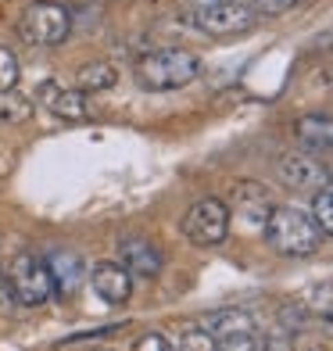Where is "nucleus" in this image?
<instances>
[{
	"label": "nucleus",
	"instance_id": "obj_1",
	"mask_svg": "<svg viewBox=\"0 0 333 351\" xmlns=\"http://www.w3.org/2000/svg\"><path fill=\"white\" fill-rule=\"evenodd\" d=\"M201 75V58L183 47H162V51L144 54L133 65V79L140 90L165 93V90H183Z\"/></svg>",
	"mask_w": 333,
	"mask_h": 351
},
{
	"label": "nucleus",
	"instance_id": "obj_2",
	"mask_svg": "<svg viewBox=\"0 0 333 351\" xmlns=\"http://www.w3.org/2000/svg\"><path fill=\"white\" fill-rule=\"evenodd\" d=\"M265 241L273 251L287 254V258H305V254H315V247L323 241V230L315 226V219L308 212L280 204L265 222Z\"/></svg>",
	"mask_w": 333,
	"mask_h": 351
},
{
	"label": "nucleus",
	"instance_id": "obj_3",
	"mask_svg": "<svg viewBox=\"0 0 333 351\" xmlns=\"http://www.w3.org/2000/svg\"><path fill=\"white\" fill-rule=\"evenodd\" d=\"M18 33H22V40L36 43V47H58L72 33V14H69L65 4H58V0H33V4L22 11Z\"/></svg>",
	"mask_w": 333,
	"mask_h": 351
},
{
	"label": "nucleus",
	"instance_id": "obj_4",
	"mask_svg": "<svg viewBox=\"0 0 333 351\" xmlns=\"http://www.w3.org/2000/svg\"><path fill=\"white\" fill-rule=\"evenodd\" d=\"M190 22L194 29H201L204 36H241L247 29H255L258 22V11L247 4V0H222V4H204L190 11Z\"/></svg>",
	"mask_w": 333,
	"mask_h": 351
},
{
	"label": "nucleus",
	"instance_id": "obj_5",
	"mask_svg": "<svg viewBox=\"0 0 333 351\" xmlns=\"http://www.w3.org/2000/svg\"><path fill=\"white\" fill-rule=\"evenodd\" d=\"M183 237L197 247H215L230 237V204L219 197H201L183 215Z\"/></svg>",
	"mask_w": 333,
	"mask_h": 351
},
{
	"label": "nucleus",
	"instance_id": "obj_6",
	"mask_svg": "<svg viewBox=\"0 0 333 351\" xmlns=\"http://www.w3.org/2000/svg\"><path fill=\"white\" fill-rule=\"evenodd\" d=\"M8 280H11V287H14L18 305H25V308H36V305H43V301L54 294L51 265H47L40 254H29V251H22L18 258L11 262Z\"/></svg>",
	"mask_w": 333,
	"mask_h": 351
},
{
	"label": "nucleus",
	"instance_id": "obj_7",
	"mask_svg": "<svg viewBox=\"0 0 333 351\" xmlns=\"http://www.w3.org/2000/svg\"><path fill=\"white\" fill-rule=\"evenodd\" d=\"M280 180L283 186L297 190V194H319L323 186H330V169L319 162V158H312L305 151H294V154H283L280 158Z\"/></svg>",
	"mask_w": 333,
	"mask_h": 351
},
{
	"label": "nucleus",
	"instance_id": "obj_8",
	"mask_svg": "<svg viewBox=\"0 0 333 351\" xmlns=\"http://www.w3.org/2000/svg\"><path fill=\"white\" fill-rule=\"evenodd\" d=\"M119 262L130 269L133 280H154L165 265L158 244H151L147 237H125V241H119Z\"/></svg>",
	"mask_w": 333,
	"mask_h": 351
},
{
	"label": "nucleus",
	"instance_id": "obj_9",
	"mask_svg": "<svg viewBox=\"0 0 333 351\" xmlns=\"http://www.w3.org/2000/svg\"><path fill=\"white\" fill-rule=\"evenodd\" d=\"M273 197H269V190L255 180H241L233 186V212L241 222H247V226H262L265 230V222L269 215H273Z\"/></svg>",
	"mask_w": 333,
	"mask_h": 351
},
{
	"label": "nucleus",
	"instance_id": "obj_10",
	"mask_svg": "<svg viewBox=\"0 0 333 351\" xmlns=\"http://www.w3.org/2000/svg\"><path fill=\"white\" fill-rule=\"evenodd\" d=\"M90 287H93V294H97L101 301H108V305H125V301L133 298V276H130V269H125L122 262L93 265Z\"/></svg>",
	"mask_w": 333,
	"mask_h": 351
},
{
	"label": "nucleus",
	"instance_id": "obj_11",
	"mask_svg": "<svg viewBox=\"0 0 333 351\" xmlns=\"http://www.w3.org/2000/svg\"><path fill=\"white\" fill-rule=\"evenodd\" d=\"M47 104H51V115L61 119V122H83V119L93 115L90 93H83L79 86H75V90H54Z\"/></svg>",
	"mask_w": 333,
	"mask_h": 351
},
{
	"label": "nucleus",
	"instance_id": "obj_12",
	"mask_svg": "<svg viewBox=\"0 0 333 351\" xmlns=\"http://www.w3.org/2000/svg\"><path fill=\"white\" fill-rule=\"evenodd\" d=\"M294 136L312 151H333V119L330 115H301L294 122Z\"/></svg>",
	"mask_w": 333,
	"mask_h": 351
},
{
	"label": "nucleus",
	"instance_id": "obj_13",
	"mask_svg": "<svg viewBox=\"0 0 333 351\" xmlns=\"http://www.w3.org/2000/svg\"><path fill=\"white\" fill-rule=\"evenodd\" d=\"M119 83V69L111 61H90L75 72V86L83 93H101V90H115Z\"/></svg>",
	"mask_w": 333,
	"mask_h": 351
},
{
	"label": "nucleus",
	"instance_id": "obj_14",
	"mask_svg": "<svg viewBox=\"0 0 333 351\" xmlns=\"http://www.w3.org/2000/svg\"><path fill=\"white\" fill-rule=\"evenodd\" d=\"M204 326H208L215 337H226V333H255L258 323H255V315L244 312V308H226V312H215L204 319Z\"/></svg>",
	"mask_w": 333,
	"mask_h": 351
},
{
	"label": "nucleus",
	"instance_id": "obj_15",
	"mask_svg": "<svg viewBox=\"0 0 333 351\" xmlns=\"http://www.w3.org/2000/svg\"><path fill=\"white\" fill-rule=\"evenodd\" d=\"M294 305L305 315H330L333 312V283H312L308 291L294 298Z\"/></svg>",
	"mask_w": 333,
	"mask_h": 351
},
{
	"label": "nucleus",
	"instance_id": "obj_16",
	"mask_svg": "<svg viewBox=\"0 0 333 351\" xmlns=\"http://www.w3.org/2000/svg\"><path fill=\"white\" fill-rule=\"evenodd\" d=\"M176 351H219V341L208 326H186L176 341Z\"/></svg>",
	"mask_w": 333,
	"mask_h": 351
},
{
	"label": "nucleus",
	"instance_id": "obj_17",
	"mask_svg": "<svg viewBox=\"0 0 333 351\" xmlns=\"http://www.w3.org/2000/svg\"><path fill=\"white\" fill-rule=\"evenodd\" d=\"M312 219L326 237H333V186H323L312 201Z\"/></svg>",
	"mask_w": 333,
	"mask_h": 351
},
{
	"label": "nucleus",
	"instance_id": "obj_18",
	"mask_svg": "<svg viewBox=\"0 0 333 351\" xmlns=\"http://www.w3.org/2000/svg\"><path fill=\"white\" fill-rule=\"evenodd\" d=\"M51 276H54V287L58 283H65V287H72V283H79V276H83V265H79L72 254H54L51 262Z\"/></svg>",
	"mask_w": 333,
	"mask_h": 351
},
{
	"label": "nucleus",
	"instance_id": "obj_19",
	"mask_svg": "<svg viewBox=\"0 0 333 351\" xmlns=\"http://www.w3.org/2000/svg\"><path fill=\"white\" fill-rule=\"evenodd\" d=\"M18 90V58L8 47H0V97Z\"/></svg>",
	"mask_w": 333,
	"mask_h": 351
},
{
	"label": "nucleus",
	"instance_id": "obj_20",
	"mask_svg": "<svg viewBox=\"0 0 333 351\" xmlns=\"http://www.w3.org/2000/svg\"><path fill=\"white\" fill-rule=\"evenodd\" d=\"M130 351H176V341H169L165 333H158V330H147L133 341Z\"/></svg>",
	"mask_w": 333,
	"mask_h": 351
},
{
	"label": "nucleus",
	"instance_id": "obj_21",
	"mask_svg": "<svg viewBox=\"0 0 333 351\" xmlns=\"http://www.w3.org/2000/svg\"><path fill=\"white\" fill-rule=\"evenodd\" d=\"M219 351H258V330L255 333H226V337H215Z\"/></svg>",
	"mask_w": 333,
	"mask_h": 351
},
{
	"label": "nucleus",
	"instance_id": "obj_22",
	"mask_svg": "<svg viewBox=\"0 0 333 351\" xmlns=\"http://www.w3.org/2000/svg\"><path fill=\"white\" fill-rule=\"evenodd\" d=\"M258 351H291V333L287 330L258 333Z\"/></svg>",
	"mask_w": 333,
	"mask_h": 351
},
{
	"label": "nucleus",
	"instance_id": "obj_23",
	"mask_svg": "<svg viewBox=\"0 0 333 351\" xmlns=\"http://www.w3.org/2000/svg\"><path fill=\"white\" fill-rule=\"evenodd\" d=\"M14 308H22V305H18V298H14V287H11L8 273H0V312L11 315Z\"/></svg>",
	"mask_w": 333,
	"mask_h": 351
},
{
	"label": "nucleus",
	"instance_id": "obj_24",
	"mask_svg": "<svg viewBox=\"0 0 333 351\" xmlns=\"http://www.w3.org/2000/svg\"><path fill=\"white\" fill-rule=\"evenodd\" d=\"M294 4L297 0H255L251 8H255L258 14H283V11H291Z\"/></svg>",
	"mask_w": 333,
	"mask_h": 351
},
{
	"label": "nucleus",
	"instance_id": "obj_25",
	"mask_svg": "<svg viewBox=\"0 0 333 351\" xmlns=\"http://www.w3.org/2000/svg\"><path fill=\"white\" fill-rule=\"evenodd\" d=\"M204 4H222V0H194V8H204Z\"/></svg>",
	"mask_w": 333,
	"mask_h": 351
},
{
	"label": "nucleus",
	"instance_id": "obj_26",
	"mask_svg": "<svg viewBox=\"0 0 333 351\" xmlns=\"http://www.w3.org/2000/svg\"><path fill=\"white\" fill-rule=\"evenodd\" d=\"M326 330H330V341H333V312L326 315Z\"/></svg>",
	"mask_w": 333,
	"mask_h": 351
},
{
	"label": "nucleus",
	"instance_id": "obj_27",
	"mask_svg": "<svg viewBox=\"0 0 333 351\" xmlns=\"http://www.w3.org/2000/svg\"><path fill=\"white\" fill-rule=\"evenodd\" d=\"M330 180H333V169H330Z\"/></svg>",
	"mask_w": 333,
	"mask_h": 351
},
{
	"label": "nucleus",
	"instance_id": "obj_28",
	"mask_svg": "<svg viewBox=\"0 0 333 351\" xmlns=\"http://www.w3.org/2000/svg\"><path fill=\"white\" fill-rule=\"evenodd\" d=\"M247 4H255V0H247Z\"/></svg>",
	"mask_w": 333,
	"mask_h": 351
}]
</instances>
